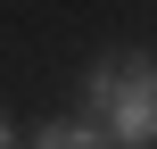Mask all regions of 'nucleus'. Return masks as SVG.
Listing matches in <instances>:
<instances>
[{
    "label": "nucleus",
    "mask_w": 157,
    "mask_h": 149,
    "mask_svg": "<svg viewBox=\"0 0 157 149\" xmlns=\"http://www.w3.org/2000/svg\"><path fill=\"white\" fill-rule=\"evenodd\" d=\"M83 116L124 149H157V58L149 50H116L83 75Z\"/></svg>",
    "instance_id": "nucleus-1"
},
{
    "label": "nucleus",
    "mask_w": 157,
    "mask_h": 149,
    "mask_svg": "<svg viewBox=\"0 0 157 149\" xmlns=\"http://www.w3.org/2000/svg\"><path fill=\"white\" fill-rule=\"evenodd\" d=\"M0 149H8V116H0Z\"/></svg>",
    "instance_id": "nucleus-3"
},
{
    "label": "nucleus",
    "mask_w": 157,
    "mask_h": 149,
    "mask_svg": "<svg viewBox=\"0 0 157 149\" xmlns=\"http://www.w3.org/2000/svg\"><path fill=\"white\" fill-rule=\"evenodd\" d=\"M33 149H108V133H99L91 116H50V124L33 133Z\"/></svg>",
    "instance_id": "nucleus-2"
}]
</instances>
